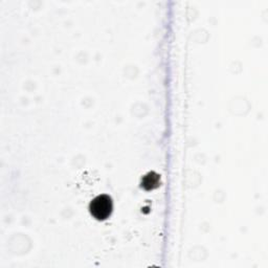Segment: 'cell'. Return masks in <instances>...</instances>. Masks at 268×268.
<instances>
[{
    "label": "cell",
    "instance_id": "cell-1",
    "mask_svg": "<svg viewBox=\"0 0 268 268\" xmlns=\"http://www.w3.org/2000/svg\"><path fill=\"white\" fill-rule=\"evenodd\" d=\"M112 201L107 195H100L94 198L90 204V213L97 220H105L112 213Z\"/></svg>",
    "mask_w": 268,
    "mask_h": 268
},
{
    "label": "cell",
    "instance_id": "cell-2",
    "mask_svg": "<svg viewBox=\"0 0 268 268\" xmlns=\"http://www.w3.org/2000/svg\"><path fill=\"white\" fill-rule=\"evenodd\" d=\"M158 181H159V177L157 174L149 173L143 180V186L147 190L154 189V188L158 187Z\"/></svg>",
    "mask_w": 268,
    "mask_h": 268
}]
</instances>
